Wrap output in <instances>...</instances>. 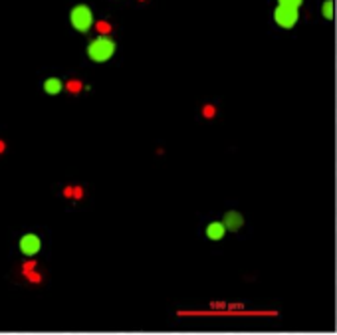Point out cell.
I'll return each instance as SVG.
<instances>
[{"mask_svg": "<svg viewBox=\"0 0 337 335\" xmlns=\"http://www.w3.org/2000/svg\"><path fill=\"white\" fill-rule=\"evenodd\" d=\"M115 54V42L109 38V36H97L90 46H88V56L101 63V61H107L111 56Z\"/></svg>", "mask_w": 337, "mask_h": 335, "instance_id": "obj_1", "label": "cell"}, {"mask_svg": "<svg viewBox=\"0 0 337 335\" xmlns=\"http://www.w3.org/2000/svg\"><path fill=\"white\" fill-rule=\"evenodd\" d=\"M70 22L78 32H88L93 26V12L86 4H78L70 12Z\"/></svg>", "mask_w": 337, "mask_h": 335, "instance_id": "obj_2", "label": "cell"}, {"mask_svg": "<svg viewBox=\"0 0 337 335\" xmlns=\"http://www.w3.org/2000/svg\"><path fill=\"white\" fill-rule=\"evenodd\" d=\"M300 14H298V8L294 6H286V4H278L276 10H274V20L280 28H294L296 22H298Z\"/></svg>", "mask_w": 337, "mask_h": 335, "instance_id": "obj_3", "label": "cell"}, {"mask_svg": "<svg viewBox=\"0 0 337 335\" xmlns=\"http://www.w3.org/2000/svg\"><path fill=\"white\" fill-rule=\"evenodd\" d=\"M40 246H42V242H40V238H38L36 234H24L22 240H20V250H22V254H26V256L38 254Z\"/></svg>", "mask_w": 337, "mask_h": 335, "instance_id": "obj_4", "label": "cell"}, {"mask_svg": "<svg viewBox=\"0 0 337 335\" xmlns=\"http://www.w3.org/2000/svg\"><path fill=\"white\" fill-rule=\"evenodd\" d=\"M242 224H244V218H242V214H240V213L230 211V213H226V214H224V226H226V230L236 232V230H240V228H242Z\"/></svg>", "mask_w": 337, "mask_h": 335, "instance_id": "obj_5", "label": "cell"}, {"mask_svg": "<svg viewBox=\"0 0 337 335\" xmlns=\"http://www.w3.org/2000/svg\"><path fill=\"white\" fill-rule=\"evenodd\" d=\"M224 232H226L224 222H211V224L207 226V230H205L207 238H209V240H213V242L222 240V238H224Z\"/></svg>", "mask_w": 337, "mask_h": 335, "instance_id": "obj_6", "label": "cell"}, {"mask_svg": "<svg viewBox=\"0 0 337 335\" xmlns=\"http://www.w3.org/2000/svg\"><path fill=\"white\" fill-rule=\"evenodd\" d=\"M61 90H63V84H61V80H58V78H48V80L44 82V91H46L48 95H58Z\"/></svg>", "mask_w": 337, "mask_h": 335, "instance_id": "obj_7", "label": "cell"}, {"mask_svg": "<svg viewBox=\"0 0 337 335\" xmlns=\"http://www.w3.org/2000/svg\"><path fill=\"white\" fill-rule=\"evenodd\" d=\"M321 12L327 20H333V0H325L323 6H321Z\"/></svg>", "mask_w": 337, "mask_h": 335, "instance_id": "obj_8", "label": "cell"}, {"mask_svg": "<svg viewBox=\"0 0 337 335\" xmlns=\"http://www.w3.org/2000/svg\"><path fill=\"white\" fill-rule=\"evenodd\" d=\"M67 91L70 93H80L82 91V82L80 80H72V82H67Z\"/></svg>", "mask_w": 337, "mask_h": 335, "instance_id": "obj_9", "label": "cell"}, {"mask_svg": "<svg viewBox=\"0 0 337 335\" xmlns=\"http://www.w3.org/2000/svg\"><path fill=\"white\" fill-rule=\"evenodd\" d=\"M95 28H97V32H99L101 36H107V34L111 32V26H109L107 22H97V24H95Z\"/></svg>", "mask_w": 337, "mask_h": 335, "instance_id": "obj_10", "label": "cell"}, {"mask_svg": "<svg viewBox=\"0 0 337 335\" xmlns=\"http://www.w3.org/2000/svg\"><path fill=\"white\" fill-rule=\"evenodd\" d=\"M278 4H286V6H294V8H300L304 4V0H278Z\"/></svg>", "mask_w": 337, "mask_h": 335, "instance_id": "obj_11", "label": "cell"}, {"mask_svg": "<svg viewBox=\"0 0 337 335\" xmlns=\"http://www.w3.org/2000/svg\"><path fill=\"white\" fill-rule=\"evenodd\" d=\"M26 278H28L32 284H40V282H42V276H40V274H36L34 270H32V272H26Z\"/></svg>", "mask_w": 337, "mask_h": 335, "instance_id": "obj_12", "label": "cell"}, {"mask_svg": "<svg viewBox=\"0 0 337 335\" xmlns=\"http://www.w3.org/2000/svg\"><path fill=\"white\" fill-rule=\"evenodd\" d=\"M214 113H216V109L213 105H207L205 109H202V115H205V117H214Z\"/></svg>", "mask_w": 337, "mask_h": 335, "instance_id": "obj_13", "label": "cell"}, {"mask_svg": "<svg viewBox=\"0 0 337 335\" xmlns=\"http://www.w3.org/2000/svg\"><path fill=\"white\" fill-rule=\"evenodd\" d=\"M34 268H36V262H34V260L26 262V264H24V274H26V272H32V270H34Z\"/></svg>", "mask_w": 337, "mask_h": 335, "instance_id": "obj_14", "label": "cell"}, {"mask_svg": "<svg viewBox=\"0 0 337 335\" xmlns=\"http://www.w3.org/2000/svg\"><path fill=\"white\" fill-rule=\"evenodd\" d=\"M82 194H84V190H82L80 186H76V188H74V196H76V198H82Z\"/></svg>", "mask_w": 337, "mask_h": 335, "instance_id": "obj_15", "label": "cell"}, {"mask_svg": "<svg viewBox=\"0 0 337 335\" xmlns=\"http://www.w3.org/2000/svg\"><path fill=\"white\" fill-rule=\"evenodd\" d=\"M63 194H65V196H74V188H72V186L63 188Z\"/></svg>", "mask_w": 337, "mask_h": 335, "instance_id": "obj_16", "label": "cell"}, {"mask_svg": "<svg viewBox=\"0 0 337 335\" xmlns=\"http://www.w3.org/2000/svg\"><path fill=\"white\" fill-rule=\"evenodd\" d=\"M2 151H4V143H2V141H0V153H2Z\"/></svg>", "mask_w": 337, "mask_h": 335, "instance_id": "obj_17", "label": "cell"}, {"mask_svg": "<svg viewBox=\"0 0 337 335\" xmlns=\"http://www.w3.org/2000/svg\"><path fill=\"white\" fill-rule=\"evenodd\" d=\"M141 2H145V0H141Z\"/></svg>", "mask_w": 337, "mask_h": 335, "instance_id": "obj_18", "label": "cell"}]
</instances>
